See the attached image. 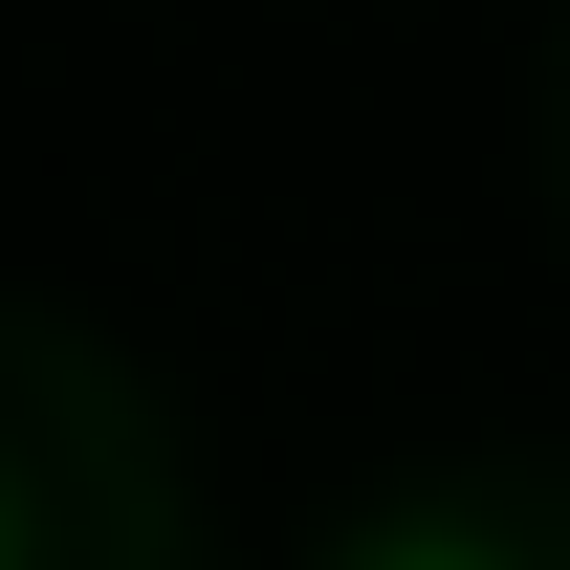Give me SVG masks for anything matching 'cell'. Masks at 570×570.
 I'll return each instance as SVG.
<instances>
[{
  "instance_id": "2",
  "label": "cell",
  "mask_w": 570,
  "mask_h": 570,
  "mask_svg": "<svg viewBox=\"0 0 570 570\" xmlns=\"http://www.w3.org/2000/svg\"><path fill=\"white\" fill-rule=\"evenodd\" d=\"M0 570H22V483H0Z\"/></svg>"
},
{
  "instance_id": "1",
  "label": "cell",
  "mask_w": 570,
  "mask_h": 570,
  "mask_svg": "<svg viewBox=\"0 0 570 570\" xmlns=\"http://www.w3.org/2000/svg\"><path fill=\"white\" fill-rule=\"evenodd\" d=\"M352 570H504V549H483V527H373Z\"/></svg>"
}]
</instances>
